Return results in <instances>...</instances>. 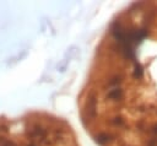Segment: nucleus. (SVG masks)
I'll return each instance as SVG.
<instances>
[{"label": "nucleus", "mask_w": 157, "mask_h": 146, "mask_svg": "<svg viewBox=\"0 0 157 146\" xmlns=\"http://www.w3.org/2000/svg\"><path fill=\"white\" fill-rule=\"evenodd\" d=\"M97 146H157V4L132 2L109 21L77 94Z\"/></svg>", "instance_id": "f257e3e1"}]
</instances>
